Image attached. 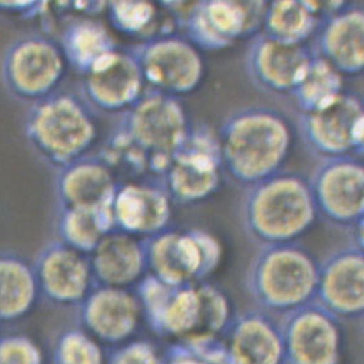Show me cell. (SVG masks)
I'll list each match as a JSON object with an SVG mask.
<instances>
[{
  "label": "cell",
  "mask_w": 364,
  "mask_h": 364,
  "mask_svg": "<svg viewBox=\"0 0 364 364\" xmlns=\"http://www.w3.org/2000/svg\"><path fill=\"white\" fill-rule=\"evenodd\" d=\"M68 68L58 41L49 35L28 34L8 46L0 77L11 97L34 105L58 90Z\"/></svg>",
  "instance_id": "8"
},
{
  "label": "cell",
  "mask_w": 364,
  "mask_h": 364,
  "mask_svg": "<svg viewBox=\"0 0 364 364\" xmlns=\"http://www.w3.org/2000/svg\"><path fill=\"white\" fill-rule=\"evenodd\" d=\"M319 262L301 243L260 247L251 260L246 287L259 311L278 321L314 301Z\"/></svg>",
  "instance_id": "3"
},
{
  "label": "cell",
  "mask_w": 364,
  "mask_h": 364,
  "mask_svg": "<svg viewBox=\"0 0 364 364\" xmlns=\"http://www.w3.org/2000/svg\"><path fill=\"white\" fill-rule=\"evenodd\" d=\"M48 7L46 1H0V14L33 18Z\"/></svg>",
  "instance_id": "35"
},
{
  "label": "cell",
  "mask_w": 364,
  "mask_h": 364,
  "mask_svg": "<svg viewBox=\"0 0 364 364\" xmlns=\"http://www.w3.org/2000/svg\"><path fill=\"white\" fill-rule=\"evenodd\" d=\"M57 41L68 68L82 76L103 55L119 48L108 27L90 16H77L68 20Z\"/></svg>",
  "instance_id": "25"
},
{
  "label": "cell",
  "mask_w": 364,
  "mask_h": 364,
  "mask_svg": "<svg viewBox=\"0 0 364 364\" xmlns=\"http://www.w3.org/2000/svg\"><path fill=\"white\" fill-rule=\"evenodd\" d=\"M35 276L50 296L61 301L82 299L93 279L88 257L65 243H54L41 254Z\"/></svg>",
  "instance_id": "23"
},
{
  "label": "cell",
  "mask_w": 364,
  "mask_h": 364,
  "mask_svg": "<svg viewBox=\"0 0 364 364\" xmlns=\"http://www.w3.org/2000/svg\"><path fill=\"white\" fill-rule=\"evenodd\" d=\"M111 209L115 230L147 238L169 228L173 203L162 182H125L119 183Z\"/></svg>",
  "instance_id": "18"
},
{
  "label": "cell",
  "mask_w": 364,
  "mask_h": 364,
  "mask_svg": "<svg viewBox=\"0 0 364 364\" xmlns=\"http://www.w3.org/2000/svg\"><path fill=\"white\" fill-rule=\"evenodd\" d=\"M224 335L228 364H284L281 324L264 311H246L232 318Z\"/></svg>",
  "instance_id": "19"
},
{
  "label": "cell",
  "mask_w": 364,
  "mask_h": 364,
  "mask_svg": "<svg viewBox=\"0 0 364 364\" xmlns=\"http://www.w3.org/2000/svg\"><path fill=\"white\" fill-rule=\"evenodd\" d=\"M114 30L128 36H146L157 23L159 9L151 1H111L106 6ZM144 39V41H146Z\"/></svg>",
  "instance_id": "30"
},
{
  "label": "cell",
  "mask_w": 364,
  "mask_h": 364,
  "mask_svg": "<svg viewBox=\"0 0 364 364\" xmlns=\"http://www.w3.org/2000/svg\"><path fill=\"white\" fill-rule=\"evenodd\" d=\"M316 53L330 62L343 76L360 75L364 70V9L341 3L324 16L317 31Z\"/></svg>",
  "instance_id": "20"
},
{
  "label": "cell",
  "mask_w": 364,
  "mask_h": 364,
  "mask_svg": "<svg viewBox=\"0 0 364 364\" xmlns=\"http://www.w3.org/2000/svg\"><path fill=\"white\" fill-rule=\"evenodd\" d=\"M93 278L102 286L124 289L142 278L147 270L143 241L122 230H111L89 257Z\"/></svg>",
  "instance_id": "22"
},
{
  "label": "cell",
  "mask_w": 364,
  "mask_h": 364,
  "mask_svg": "<svg viewBox=\"0 0 364 364\" xmlns=\"http://www.w3.org/2000/svg\"><path fill=\"white\" fill-rule=\"evenodd\" d=\"M23 130L35 154L57 171L88 155L98 138L95 112L85 100L58 90L31 105Z\"/></svg>",
  "instance_id": "4"
},
{
  "label": "cell",
  "mask_w": 364,
  "mask_h": 364,
  "mask_svg": "<svg viewBox=\"0 0 364 364\" xmlns=\"http://www.w3.org/2000/svg\"><path fill=\"white\" fill-rule=\"evenodd\" d=\"M314 301L340 323L363 318V247L353 243L319 263Z\"/></svg>",
  "instance_id": "16"
},
{
  "label": "cell",
  "mask_w": 364,
  "mask_h": 364,
  "mask_svg": "<svg viewBox=\"0 0 364 364\" xmlns=\"http://www.w3.org/2000/svg\"><path fill=\"white\" fill-rule=\"evenodd\" d=\"M222 174L218 134L208 127H192L186 142L171 157L162 184L171 203L193 205L215 193Z\"/></svg>",
  "instance_id": "11"
},
{
  "label": "cell",
  "mask_w": 364,
  "mask_h": 364,
  "mask_svg": "<svg viewBox=\"0 0 364 364\" xmlns=\"http://www.w3.org/2000/svg\"><path fill=\"white\" fill-rule=\"evenodd\" d=\"M143 245L147 269L173 287L203 282L222 262L220 241L208 230L166 228Z\"/></svg>",
  "instance_id": "6"
},
{
  "label": "cell",
  "mask_w": 364,
  "mask_h": 364,
  "mask_svg": "<svg viewBox=\"0 0 364 364\" xmlns=\"http://www.w3.org/2000/svg\"><path fill=\"white\" fill-rule=\"evenodd\" d=\"M112 206V205H111ZM115 230L111 208L68 209L62 208L60 233L68 247L87 255L92 254L102 238Z\"/></svg>",
  "instance_id": "27"
},
{
  "label": "cell",
  "mask_w": 364,
  "mask_h": 364,
  "mask_svg": "<svg viewBox=\"0 0 364 364\" xmlns=\"http://www.w3.org/2000/svg\"><path fill=\"white\" fill-rule=\"evenodd\" d=\"M230 321L228 295L215 284L200 282L173 287L155 326L184 345L198 346L224 335Z\"/></svg>",
  "instance_id": "7"
},
{
  "label": "cell",
  "mask_w": 364,
  "mask_h": 364,
  "mask_svg": "<svg viewBox=\"0 0 364 364\" xmlns=\"http://www.w3.org/2000/svg\"><path fill=\"white\" fill-rule=\"evenodd\" d=\"M363 101L348 90L299 117L305 146L322 160L363 155Z\"/></svg>",
  "instance_id": "12"
},
{
  "label": "cell",
  "mask_w": 364,
  "mask_h": 364,
  "mask_svg": "<svg viewBox=\"0 0 364 364\" xmlns=\"http://www.w3.org/2000/svg\"><path fill=\"white\" fill-rule=\"evenodd\" d=\"M130 50L151 90L179 98L193 93L205 79L206 61L203 52L184 35L156 34Z\"/></svg>",
  "instance_id": "9"
},
{
  "label": "cell",
  "mask_w": 364,
  "mask_h": 364,
  "mask_svg": "<svg viewBox=\"0 0 364 364\" xmlns=\"http://www.w3.org/2000/svg\"><path fill=\"white\" fill-rule=\"evenodd\" d=\"M36 276L28 264L14 255H0V314L26 311L36 291Z\"/></svg>",
  "instance_id": "29"
},
{
  "label": "cell",
  "mask_w": 364,
  "mask_h": 364,
  "mask_svg": "<svg viewBox=\"0 0 364 364\" xmlns=\"http://www.w3.org/2000/svg\"><path fill=\"white\" fill-rule=\"evenodd\" d=\"M326 14V4L318 1H272L267 3L262 31L277 41L306 44Z\"/></svg>",
  "instance_id": "26"
},
{
  "label": "cell",
  "mask_w": 364,
  "mask_h": 364,
  "mask_svg": "<svg viewBox=\"0 0 364 364\" xmlns=\"http://www.w3.org/2000/svg\"><path fill=\"white\" fill-rule=\"evenodd\" d=\"M62 364H102L101 349L92 338L73 332L61 344Z\"/></svg>",
  "instance_id": "31"
},
{
  "label": "cell",
  "mask_w": 364,
  "mask_h": 364,
  "mask_svg": "<svg viewBox=\"0 0 364 364\" xmlns=\"http://www.w3.org/2000/svg\"><path fill=\"white\" fill-rule=\"evenodd\" d=\"M343 90L344 76L314 50L311 61L295 88L292 89L290 97L295 102L300 114H303L332 101Z\"/></svg>",
  "instance_id": "28"
},
{
  "label": "cell",
  "mask_w": 364,
  "mask_h": 364,
  "mask_svg": "<svg viewBox=\"0 0 364 364\" xmlns=\"http://www.w3.org/2000/svg\"><path fill=\"white\" fill-rule=\"evenodd\" d=\"M311 192L318 216L333 228L350 230L362 238L364 216V165L358 156L326 159L314 170Z\"/></svg>",
  "instance_id": "10"
},
{
  "label": "cell",
  "mask_w": 364,
  "mask_h": 364,
  "mask_svg": "<svg viewBox=\"0 0 364 364\" xmlns=\"http://www.w3.org/2000/svg\"><path fill=\"white\" fill-rule=\"evenodd\" d=\"M186 348H181L169 357L168 362L162 364H228L224 351L220 353H211L206 350L203 345H184Z\"/></svg>",
  "instance_id": "32"
},
{
  "label": "cell",
  "mask_w": 364,
  "mask_h": 364,
  "mask_svg": "<svg viewBox=\"0 0 364 364\" xmlns=\"http://www.w3.org/2000/svg\"><path fill=\"white\" fill-rule=\"evenodd\" d=\"M0 364H39V354L25 340H9L0 345Z\"/></svg>",
  "instance_id": "33"
},
{
  "label": "cell",
  "mask_w": 364,
  "mask_h": 364,
  "mask_svg": "<svg viewBox=\"0 0 364 364\" xmlns=\"http://www.w3.org/2000/svg\"><path fill=\"white\" fill-rule=\"evenodd\" d=\"M147 90L142 71L130 49L116 48L82 76V98L95 111L124 114Z\"/></svg>",
  "instance_id": "15"
},
{
  "label": "cell",
  "mask_w": 364,
  "mask_h": 364,
  "mask_svg": "<svg viewBox=\"0 0 364 364\" xmlns=\"http://www.w3.org/2000/svg\"><path fill=\"white\" fill-rule=\"evenodd\" d=\"M119 181L97 155L82 156L57 171L55 193L62 208H111Z\"/></svg>",
  "instance_id": "21"
},
{
  "label": "cell",
  "mask_w": 364,
  "mask_h": 364,
  "mask_svg": "<svg viewBox=\"0 0 364 364\" xmlns=\"http://www.w3.org/2000/svg\"><path fill=\"white\" fill-rule=\"evenodd\" d=\"M284 364H340L341 323L316 301L279 319Z\"/></svg>",
  "instance_id": "14"
},
{
  "label": "cell",
  "mask_w": 364,
  "mask_h": 364,
  "mask_svg": "<svg viewBox=\"0 0 364 364\" xmlns=\"http://www.w3.org/2000/svg\"><path fill=\"white\" fill-rule=\"evenodd\" d=\"M317 218L309 179L286 170L247 187L240 208L243 232L259 247L297 242Z\"/></svg>",
  "instance_id": "2"
},
{
  "label": "cell",
  "mask_w": 364,
  "mask_h": 364,
  "mask_svg": "<svg viewBox=\"0 0 364 364\" xmlns=\"http://www.w3.org/2000/svg\"><path fill=\"white\" fill-rule=\"evenodd\" d=\"M139 316L136 297L124 289L102 286L89 295L85 321L98 338L120 341L134 331Z\"/></svg>",
  "instance_id": "24"
},
{
  "label": "cell",
  "mask_w": 364,
  "mask_h": 364,
  "mask_svg": "<svg viewBox=\"0 0 364 364\" xmlns=\"http://www.w3.org/2000/svg\"><path fill=\"white\" fill-rule=\"evenodd\" d=\"M119 125L149 156L156 176L161 181L171 157L192 129L179 98L151 89L122 114Z\"/></svg>",
  "instance_id": "5"
},
{
  "label": "cell",
  "mask_w": 364,
  "mask_h": 364,
  "mask_svg": "<svg viewBox=\"0 0 364 364\" xmlns=\"http://www.w3.org/2000/svg\"><path fill=\"white\" fill-rule=\"evenodd\" d=\"M109 364H162L155 348L147 343H135L117 351Z\"/></svg>",
  "instance_id": "34"
},
{
  "label": "cell",
  "mask_w": 364,
  "mask_h": 364,
  "mask_svg": "<svg viewBox=\"0 0 364 364\" xmlns=\"http://www.w3.org/2000/svg\"><path fill=\"white\" fill-rule=\"evenodd\" d=\"M313 54L308 44L284 43L260 31L251 36L246 49V74L267 95H290Z\"/></svg>",
  "instance_id": "17"
},
{
  "label": "cell",
  "mask_w": 364,
  "mask_h": 364,
  "mask_svg": "<svg viewBox=\"0 0 364 364\" xmlns=\"http://www.w3.org/2000/svg\"><path fill=\"white\" fill-rule=\"evenodd\" d=\"M265 8L264 1L193 3L184 18V36L201 52H219L260 33Z\"/></svg>",
  "instance_id": "13"
},
{
  "label": "cell",
  "mask_w": 364,
  "mask_h": 364,
  "mask_svg": "<svg viewBox=\"0 0 364 364\" xmlns=\"http://www.w3.org/2000/svg\"><path fill=\"white\" fill-rule=\"evenodd\" d=\"M218 141L223 171L247 188L282 170L294 130L289 117L276 108L251 106L236 109L223 122Z\"/></svg>",
  "instance_id": "1"
}]
</instances>
